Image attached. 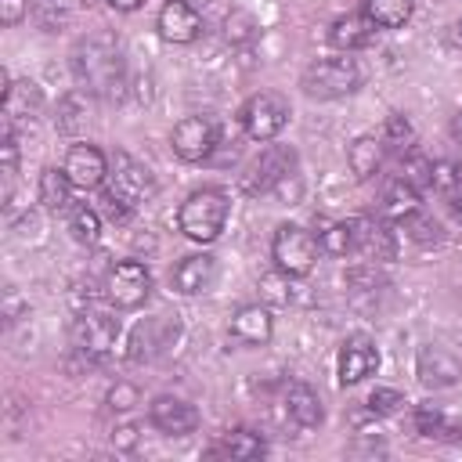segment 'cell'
Masks as SVG:
<instances>
[{"label":"cell","instance_id":"6da1fadb","mask_svg":"<svg viewBox=\"0 0 462 462\" xmlns=\"http://www.w3.org/2000/svg\"><path fill=\"white\" fill-rule=\"evenodd\" d=\"M69 65L83 94H94L101 101H119L126 94V58H123V43L116 40V32L97 29V32L79 36L72 43Z\"/></svg>","mask_w":462,"mask_h":462},{"label":"cell","instance_id":"7a4b0ae2","mask_svg":"<svg viewBox=\"0 0 462 462\" xmlns=\"http://www.w3.org/2000/svg\"><path fill=\"white\" fill-rule=\"evenodd\" d=\"M227 213H231L227 191H220V188H199V191H191V195L180 202V209H177V227H180L184 238L206 245V242H217V238H220V231H224V224H227Z\"/></svg>","mask_w":462,"mask_h":462},{"label":"cell","instance_id":"3957f363","mask_svg":"<svg viewBox=\"0 0 462 462\" xmlns=\"http://www.w3.org/2000/svg\"><path fill=\"white\" fill-rule=\"evenodd\" d=\"M361 65L350 58V54H339V58H318L303 69L300 76V87L307 97L314 101H336V97H346L361 87Z\"/></svg>","mask_w":462,"mask_h":462},{"label":"cell","instance_id":"277c9868","mask_svg":"<svg viewBox=\"0 0 462 462\" xmlns=\"http://www.w3.org/2000/svg\"><path fill=\"white\" fill-rule=\"evenodd\" d=\"M116 339H119V318L112 310H105V307L87 303L69 321V343H72V350L83 354V357H94L97 365L108 357V350L116 346Z\"/></svg>","mask_w":462,"mask_h":462},{"label":"cell","instance_id":"5b68a950","mask_svg":"<svg viewBox=\"0 0 462 462\" xmlns=\"http://www.w3.org/2000/svg\"><path fill=\"white\" fill-rule=\"evenodd\" d=\"M318 253H321L318 238L300 224H282L271 238V260L289 278H307L318 263Z\"/></svg>","mask_w":462,"mask_h":462},{"label":"cell","instance_id":"8992f818","mask_svg":"<svg viewBox=\"0 0 462 462\" xmlns=\"http://www.w3.org/2000/svg\"><path fill=\"white\" fill-rule=\"evenodd\" d=\"M180 339V318L177 314H155V318H141L130 328V343H126V357L134 365H152L162 354H170Z\"/></svg>","mask_w":462,"mask_h":462},{"label":"cell","instance_id":"52a82bcc","mask_svg":"<svg viewBox=\"0 0 462 462\" xmlns=\"http://www.w3.org/2000/svg\"><path fill=\"white\" fill-rule=\"evenodd\" d=\"M289 116H292V112H289V101H285L282 94H274V90H260V94L245 97V105L238 108L242 134H245L249 141H260V144L274 141V137L285 130Z\"/></svg>","mask_w":462,"mask_h":462},{"label":"cell","instance_id":"ba28073f","mask_svg":"<svg viewBox=\"0 0 462 462\" xmlns=\"http://www.w3.org/2000/svg\"><path fill=\"white\" fill-rule=\"evenodd\" d=\"M415 375L426 390H444L462 379V346L448 339H430L415 350Z\"/></svg>","mask_w":462,"mask_h":462},{"label":"cell","instance_id":"9c48e42d","mask_svg":"<svg viewBox=\"0 0 462 462\" xmlns=\"http://www.w3.org/2000/svg\"><path fill=\"white\" fill-rule=\"evenodd\" d=\"M105 296L116 310H137L152 296V274L141 260H119L105 274Z\"/></svg>","mask_w":462,"mask_h":462},{"label":"cell","instance_id":"30bf717a","mask_svg":"<svg viewBox=\"0 0 462 462\" xmlns=\"http://www.w3.org/2000/svg\"><path fill=\"white\" fill-rule=\"evenodd\" d=\"M292 173H296V152L285 144H267L245 173V191L249 195H274Z\"/></svg>","mask_w":462,"mask_h":462},{"label":"cell","instance_id":"8fae6325","mask_svg":"<svg viewBox=\"0 0 462 462\" xmlns=\"http://www.w3.org/2000/svg\"><path fill=\"white\" fill-rule=\"evenodd\" d=\"M170 144H173V155H177L180 162H202V159H209L213 148H217V126H213V119H206V116H184V119L173 126Z\"/></svg>","mask_w":462,"mask_h":462},{"label":"cell","instance_id":"7c38bea8","mask_svg":"<svg viewBox=\"0 0 462 462\" xmlns=\"http://www.w3.org/2000/svg\"><path fill=\"white\" fill-rule=\"evenodd\" d=\"M278 419L292 430H314L325 419L321 397L307 386V383H285L282 397H278Z\"/></svg>","mask_w":462,"mask_h":462},{"label":"cell","instance_id":"4fadbf2b","mask_svg":"<svg viewBox=\"0 0 462 462\" xmlns=\"http://www.w3.org/2000/svg\"><path fill=\"white\" fill-rule=\"evenodd\" d=\"M375 368H379V350H375V343H372L368 336H361V332L346 336L343 346H339V361H336L339 383H343V386H357V383H365Z\"/></svg>","mask_w":462,"mask_h":462},{"label":"cell","instance_id":"5bb4252c","mask_svg":"<svg viewBox=\"0 0 462 462\" xmlns=\"http://www.w3.org/2000/svg\"><path fill=\"white\" fill-rule=\"evenodd\" d=\"M148 419L166 437H188V433L199 430V408L184 397H173V393H159L148 404Z\"/></svg>","mask_w":462,"mask_h":462},{"label":"cell","instance_id":"9a60e30c","mask_svg":"<svg viewBox=\"0 0 462 462\" xmlns=\"http://www.w3.org/2000/svg\"><path fill=\"white\" fill-rule=\"evenodd\" d=\"M343 282H346V300H350V307L361 310V314H375V310L383 307L386 289H390V282L383 278V271H379L375 263H354Z\"/></svg>","mask_w":462,"mask_h":462},{"label":"cell","instance_id":"2e32d148","mask_svg":"<svg viewBox=\"0 0 462 462\" xmlns=\"http://www.w3.org/2000/svg\"><path fill=\"white\" fill-rule=\"evenodd\" d=\"M112 191H119L126 202H134V206H141L144 199H152L155 195V177H152V170L144 166V162H137V159H130L126 152H116L112 155Z\"/></svg>","mask_w":462,"mask_h":462},{"label":"cell","instance_id":"e0dca14e","mask_svg":"<svg viewBox=\"0 0 462 462\" xmlns=\"http://www.w3.org/2000/svg\"><path fill=\"white\" fill-rule=\"evenodd\" d=\"M61 170L69 173V180L76 188L94 191L108 177V159H105V152L97 144H72L69 155H65V162H61Z\"/></svg>","mask_w":462,"mask_h":462},{"label":"cell","instance_id":"ac0fdd59","mask_svg":"<svg viewBox=\"0 0 462 462\" xmlns=\"http://www.w3.org/2000/svg\"><path fill=\"white\" fill-rule=\"evenodd\" d=\"M155 29L166 43H191L202 32V18L188 0H166L155 18Z\"/></svg>","mask_w":462,"mask_h":462},{"label":"cell","instance_id":"d6986e66","mask_svg":"<svg viewBox=\"0 0 462 462\" xmlns=\"http://www.w3.org/2000/svg\"><path fill=\"white\" fill-rule=\"evenodd\" d=\"M170 282H173V289H177L180 296H199V292H206V289L217 282V256H213V253H191V256H184V260L173 267Z\"/></svg>","mask_w":462,"mask_h":462},{"label":"cell","instance_id":"ffe728a7","mask_svg":"<svg viewBox=\"0 0 462 462\" xmlns=\"http://www.w3.org/2000/svg\"><path fill=\"white\" fill-rule=\"evenodd\" d=\"M227 328H231V339H238L245 346H263L271 339V332H274V318H271V310L263 303H245V307H238L231 314Z\"/></svg>","mask_w":462,"mask_h":462},{"label":"cell","instance_id":"44dd1931","mask_svg":"<svg viewBox=\"0 0 462 462\" xmlns=\"http://www.w3.org/2000/svg\"><path fill=\"white\" fill-rule=\"evenodd\" d=\"M386 152H390V148H386L383 137L361 134V137H354L350 148H346V166H350V173H354L357 180H368V177H375V173L383 170Z\"/></svg>","mask_w":462,"mask_h":462},{"label":"cell","instance_id":"7402d4cb","mask_svg":"<svg viewBox=\"0 0 462 462\" xmlns=\"http://www.w3.org/2000/svg\"><path fill=\"white\" fill-rule=\"evenodd\" d=\"M357 253H365L368 260H393L397 256V242H393L390 220L357 217Z\"/></svg>","mask_w":462,"mask_h":462},{"label":"cell","instance_id":"603a6c76","mask_svg":"<svg viewBox=\"0 0 462 462\" xmlns=\"http://www.w3.org/2000/svg\"><path fill=\"white\" fill-rule=\"evenodd\" d=\"M375 32H379V29H375L365 14H339V18L328 25V43H332L336 51L350 54V51L368 47V43L375 40Z\"/></svg>","mask_w":462,"mask_h":462},{"label":"cell","instance_id":"cb8c5ba5","mask_svg":"<svg viewBox=\"0 0 462 462\" xmlns=\"http://www.w3.org/2000/svg\"><path fill=\"white\" fill-rule=\"evenodd\" d=\"M411 213H419V188H411L408 180L393 177V180L383 188L379 217H383V220H390V224H404Z\"/></svg>","mask_w":462,"mask_h":462},{"label":"cell","instance_id":"d4e9b609","mask_svg":"<svg viewBox=\"0 0 462 462\" xmlns=\"http://www.w3.org/2000/svg\"><path fill=\"white\" fill-rule=\"evenodd\" d=\"M209 455H224V458H238V462H249V458H260V455H267V440L256 433V430H245V426H238V430H227L213 448H209Z\"/></svg>","mask_w":462,"mask_h":462},{"label":"cell","instance_id":"484cf974","mask_svg":"<svg viewBox=\"0 0 462 462\" xmlns=\"http://www.w3.org/2000/svg\"><path fill=\"white\" fill-rule=\"evenodd\" d=\"M43 105V94L32 79H14L4 87V119L14 123V119H32Z\"/></svg>","mask_w":462,"mask_h":462},{"label":"cell","instance_id":"4316f807","mask_svg":"<svg viewBox=\"0 0 462 462\" xmlns=\"http://www.w3.org/2000/svg\"><path fill=\"white\" fill-rule=\"evenodd\" d=\"M415 11V0H361V14L375 29H401Z\"/></svg>","mask_w":462,"mask_h":462},{"label":"cell","instance_id":"83f0119b","mask_svg":"<svg viewBox=\"0 0 462 462\" xmlns=\"http://www.w3.org/2000/svg\"><path fill=\"white\" fill-rule=\"evenodd\" d=\"M65 224H69L72 238H76L79 245H97V242H101V213H97L94 206L72 202V206L65 209Z\"/></svg>","mask_w":462,"mask_h":462},{"label":"cell","instance_id":"f1b7e54d","mask_svg":"<svg viewBox=\"0 0 462 462\" xmlns=\"http://www.w3.org/2000/svg\"><path fill=\"white\" fill-rule=\"evenodd\" d=\"M72 180H69V173L65 170H43L40 173V202L47 206V209H54V213H65L69 206H72Z\"/></svg>","mask_w":462,"mask_h":462},{"label":"cell","instance_id":"f546056e","mask_svg":"<svg viewBox=\"0 0 462 462\" xmlns=\"http://www.w3.org/2000/svg\"><path fill=\"white\" fill-rule=\"evenodd\" d=\"M318 245H321V253H328V256H350V253H357V217H354V220H336V224H328V227L318 235Z\"/></svg>","mask_w":462,"mask_h":462},{"label":"cell","instance_id":"4dcf8cb0","mask_svg":"<svg viewBox=\"0 0 462 462\" xmlns=\"http://www.w3.org/2000/svg\"><path fill=\"white\" fill-rule=\"evenodd\" d=\"M224 36H227L231 47H249V43L260 36V22H256L249 11L235 7V11H227V18H224Z\"/></svg>","mask_w":462,"mask_h":462},{"label":"cell","instance_id":"1f68e13d","mask_svg":"<svg viewBox=\"0 0 462 462\" xmlns=\"http://www.w3.org/2000/svg\"><path fill=\"white\" fill-rule=\"evenodd\" d=\"M83 123H87V97H83L79 90H72V94H65V97L58 101L54 126H58L61 134H79Z\"/></svg>","mask_w":462,"mask_h":462},{"label":"cell","instance_id":"d6a6232c","mask_svg":"<svg viewBox=\"0 0 462 462\" xmlns=\"http://www.w3.org/2000/svg\"><path fill=\"white\" fill-rule=\"evenodd\" d=\"M72 0H32V18L43 32H61L69 25Z\"/></svg>","mask_w":462,"mask_h":462},{"label":"cell","instance_id":"836d02e7","mask_svg":"<svg viewBox=\"0 0 462 462\" xmlns=\"http://www.w3.org/2000/svg\"><path fill=\"white\" fill-rule=\"evenodd\" d=\"M430 173H433V162L422 152H415V148L401 152V166H397L401 180H408L411 188H430Z\"/></svg>","mask_w":462,"mask_h":462},{"label":"cell","instance_id":"e575fe53","mask_svg":"<svg viewBox=\"0 0 462 462\" xmlns=\"http://www.w3.org/2000/svg\"><path fill=\"white\" fill-rule=\"evenodd\" d=\"M404 231H408V238H411L415 245H440V238H444L440 224H437L433 217H426V213H411V217L404 220Z\"/></svg>","mask_w":462,"mask_h":462},{"label":"cell","instance_id":"d590c367","mask_svg":"<svg viewBox=\"0 0 462 462\" xmlns=\"http://www.w3.org/2000/svg\"><path fill=\"white\" fill-rule=\"evenodd\" d=\"M430 188H433V191H444V195L462 191V162H455V159H437V162H433V173H430Z\"/></svg>","mask_w":462,"mask_h":462},{"label":"cell","instance_id":"8d00e7d4","mask_svg":"<svg viewBox=\"0 0 462 462\" xmlns=\"http://www.w3.org/2000/svg\"><path fill=\"white\" fill-rule=\"evenodd\" d=\"M365 408H368L375 419H379V415H393V411H401V408H404V393H401V390H393V386H375V390L368 393Z\"/></svg>","mask_w":462,"mask_h":462},{"label":"cell","instance_id":"74e56055","mask_svg":"<svg viewBox=\"0 0 462 462\" xmlns=\"http://www.w3.org/2000/svg\"><path fill=\"white\" fill-rule=\"evenodd\" d=\"M383 141H386V148H404L408 141H411V123L401 116V112H393V116H386V123H383V134H379Z\"/></svg>","mask_w":462,"mask_h":462},{"label":"cell","instance_id":"f35d334b","mask_svg":"<svg viewBox=\"0 0 462 462\" xmlns=\"http://www.w3.org/2000/svg\"><path fill=\"white\" fill-rule=\"evenodd\" d=\"M444 422H448V415L437 404H419L415 408V430L422 437H440L444 433Z\"/></svg>","mask_w":462,"mask_h":462},{"label":"cell","instance_id":"ab89813d","mask_svg":"<svg viewBox=\"0 0 462 462\" xmlns=\"http://www.w3.org/2000/svg\"><path fill=\"white\" fill-rule=\"evenodd\" d=\"M134 209H137V206H134V202H126L119 191H112V188H105V191H101V213H105L112 224H126Z\"/></svg>","mask_w":462,"mask_h":462},{"label":"cell","instance_id":"60d3db41","mask_svg":"<svg viewBox=\"0 0 462 462\" xmlns=\"http://www.w3.org/2000/svg\"><path fill=\"white\" fill-rule=\"evenodd\" d=\"M260 292L267 303H289L292 292H289V274L285 271H274V274H263L260 278Z\"/></svg>","mask_w":462,"mask_h":462},{"label":"cell","instance_id":"b9f144b4","mask_svg":"<svg viewBox=\"0 0 462 462\" xmlns=\"http://www.w3.org/2000/svg\"><path fill=\"white\" fill-rule=\"evenodd\" d=\"M137 397H141V393H137V386H134V383H116V386L108 390V397H105V401H108V408H112V411H130V408L137 404Z\"/></svg>","mask_w":462,"mask_h":462},{"label":"cell","instance_id":"7bdbcfd3","mask_svg":"<svg viewBox=\"0 0 462 462\" xmlns=\"http://www.w3.org/2000/svg\"><path fill=\"white\" fill-rule=\"evenodd\" d=\"M29 7H32V0H0V25L14 29L29 14Z\"/></svg>","mask_w":462,"mask_h":462},{"label":"cell","instance_id":"ee69618b","mask_svg":"<svg viewBox=\"0 0 462 462\" xmlns=\"http://www.w3.org/2000/svg\"><path fill=\"white\" fill-rule=\"evenodd\" d=\"M137 440H141V426H137V422H123V426L112 430V444H116L119 451H134Z\"/></svg>","mask_w":462,"mask_h":462},{"label":"cell","instance_id":"f6af8a7d","mask_svg":"<svg viewBox=\"0 0 462 462\" xmlns=\"http://www.w3.org/2000/svg\"><path fill=\"white\" fill-rule=\"evenodd\" d=\"M444 40H448V47H455V51L462 47V18H458V22H451V25L444 29Z\"/></svg>","mask_w":462,"mask_h":462},{"label":"cell","instance_id":"bcb514c9","mask_svg":"<svg viewBox=\"0 0 462 462\" xmlns=\"http://www.w3.org/2000/svg\"><path fill=\"white\" fill-rule=\"evenodd\" d=\"M4 296H7V307H4V318H7V321H14V318H18V307H22V303H18V292H14L11 285H7V292H4Z\"/></svg>","mask_w":462,"mask_h":462},{"label":"cell","instance_id":"7dc6e473","mask_svg":"<svg viewBox=\"0 0 462 462\" xmlns=\"http://www.w3.org/2000/svg\"><path fill=\"white\" fill-rule=\"evenodd\" d=\"M448 209H451V217L462 224V191H451V195H448Z\"/></svg>","mask_w":462,"mask_h":462},{"label":"cell","instance_id":"c3c4849f","mask_svg":"<svg viewBox=\"0 0 462 462\" xmlns=\"http://www.w3.org/2000/svg\"><path fill=\"white\" fill-rule=\"evenodd\" d=\"M108 7H116V11H137L144 0H105Z\"/></svg>","mask_w":462,"mask_h":462},{"label":"cell","instance_id":"681fc988","mask_svg":"<svg viewBox=\"0 0 462 462\" xmlns=\"http://www.w3.org/2000/svg\"><path fill=\"white\" fill-rule=\"evenodd\" d=\"M451 137H455V141L462 144V112H458V116L451 119Z\"/></svg>","mask_w":462,"mask_h":462}]
</instances>
